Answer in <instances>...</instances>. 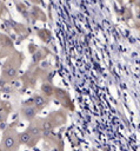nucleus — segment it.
I'll return each instance as SVG.
<instances>
[{
  "label": "nucleus",
  "instance_id": "nucleus-1",
  "mask_svg": "<svg viewBox=\"0 0 140 151\" xmlns=\"http://www.w3.org/2000/svg\"><path fill=\"white\" fill-rule=\"evenodd\" d=\"M22 63H24V54L19 51L14 50L11 54H8L6 61L2 65L0 79L7 84L15 80L19 76V71L21 68Z\"/></svg>",
  "mask_w": 140,
  "mask_h": 151
},
{
  "label": "nucleus",
  "instance_id": "nucleus-2",
  "mask_svg": "<svg viewBox=\"0 0 140 151\" xmlns=\"http://www.w3.org/2000/svg\"><path fill=\"white\" fill-rule=\"evenodd\" d=\"M66 120H67V111L65 109L53 111L45 118H40V125L44 137L49 134L55 127H59L62 124H65Z\"/></svg>",
  "mask_w": 140,
  "mask_h": 151
},
{
  "label": "nucleus",
  "instance_id": "nucleus-3",
  "mask_svg": "<svg viewBox=\"0 0 140 151\" xmlns=\"http://www.w3.org/2000/svg\"><path fill=\"white\" fill-rule=\"evenodd\" d=\"M0 146L4 151H19L20 142H19V132L16 129V123L9 124L4 129Z\"/></svg>",
  "mask_w": 140,
  "mask_h": 151
},
{
  "label": "nucleus",
  "instance_id": "nucleus-4",
  "mask_svg": "<svg viewBox=\"0 0 140 151\" xmlns=\"http://www.w3.org/2000/svg\"><path fill=\"white\" fill-rule=\"evenodd\" d=\"M53 99H54L58 104H60V105L62 106V109H65L66 111H73V110H74V105H73L72 98H71L69 93H68L67 91H65L64 88L55 86Z\"/></svg>",
  "mask_w": 140,
  "mask_h": 151
},
{
  "label": "nucleus",
  "instance_id": "nucleus-5",
  "mask_svg": "<svg viewBox=\"0 0 140 151\" xmlns=\"http://www.w3.org/2000/svg\"><path fill=\"white\" fill-rule=\"evenodd\" d=\"M51 100H52V99L47 98V97L44 96L42 93H33V94L31 96V98H28L27 100H25V103L35 106V107L38 109V111L41 112L44 109H46V107L49 105Z\"/></svg>",
  "mask_w": 140,
  "mask_h": 151
},
{
  "label": "nucleus",
  "instance_id": "nucleus-6",
  "mask_svg": "<svg viewBox=\"0 0 140 151\" xmlns=\"http://www.w3.org/2000/svg\"><path fill=\"white\" fill-rule=\"evenodd\" d=\"M38 109L31 104H27V103H22L21 107H20V116L24 120H27V122H32L34 120L36 117H38Z\"/></svg>",
  "mask_w": 140,
  "mask_h": 151
},
{
  "label": "nucleus",
  "instance_id": "nucleus-7",
  "mask_svg": "<svg viewBox=\"0 0 140 151\" xmlns=\"http://www.w3.org/2000/svg\"><path fill=\"white\" fill-rule=\"evenodd\" d=\"M14 50L15 48L13 46V41L11 40V38L0 32V58L8 57V54H11Z\"/></svg>",
  "mask_w": 140,
  "mask_h": 151
},
{
  "label": "nucleus",
  "instance_id": "nucleus-8",
  "mask_svg": "<svg viewBox=\"0 0 140 151\" xmlns=\"http://www.w3.org/2000/svg\"><path fill=\"white\" fill-rule=\"evenodd\" d=\"M19 142H20V145H25V146L32 149V147H34L40 140L36 139L29 131L25 130V131H22V132H19Z\"/></svg>",
  "mask_w": 140,
  "mask_h": 151
},
{
  "label": "nucleus",
  "instance_id": "nucleus-9",
  "mask_svg": "<svg viewBox=\"0 0 140 151\" xmlns=\"http://www.w3.org/2000/svg\"><path fill=\"white\" fill-rule=\"evenodd\" d=\"M12 111V105L8 101H1L0 104V129L6 127V122Z\"/></svg>",
  "mask_w": 140,
  "mask_h": 151
},
{
  "label": "nucleus",
  "instance_id": "nucleus-10",
  "mask_svg": "<svg viewBox=\"0 0 140 151\" xmlns=\"http://www.w3.org/2000/svg\"><path fill=\"white\" fill-rule=\"evenodd\" d=\"M29 17L33 21L35 20H40V21H46L47 17L46 13L44 12V9H41L38 5H32L29 7Z\"/></svg>",
  "mask_w": 140,
  "mask_h": 151
},
{
  "label": "nucleus",
  "instance_id": "nucleus-11",
  "mask_svg": "<svg viewBox=\"0 0 140 151\" xmlns=\"http://www.w3.org/2000/svg\"><path fill=\"white\" fill-rule=\"evenodd\" d=\"M16 11L21 14V17L24 19H26L27 21H31V17H29V7H27V5L22 1V0H13Z\"/></svg>",
  "mask_w": 140,
  "mask_h": 151
},
{
  "label": "nucleus",
  "instance_id": "nucleus-12",
  "mask_svg": "<svg viewBox=\"0 0 140 151\" xmlns=\"http://www.w3.org/2000/svg\"><path fill=\"white\" fill-rule=\"evenodd\" d=\"M54 90H55V86L52 85V83L49 81H42V84L40 85V93H42L49 99H53Z\"/></svg>",
  "mask_w": 140,
  "mask_h": 151
},
{
  "label": "nucleus",
  "instance_id": "nucleus-13",
  "mask_svg": "<svg viewBox=\"0 0 140 151\" xmlns=\"http://www.w3.org/2000/svg\"><path fill=\"white\" fill-rule=\"evenodd\" d=\"M48 53H49V51L46 47H38L33 52V64H36V65L40 64Z\"/></svg>",
  "mask_w": 140,
  "mask_h": 151
},
{
  "label": "nucleus",
  "instance_id": "nucleus-14",
  "mask_svg": "<svg viewBox=\"0 0 140 151\" xmlns=\"http://www.w3.org/2000/svg\"><path fill=\"white\" fill-rule=\"evenodd\" d=\"M36 34H38V37H39L44 42H46V44H48V42L51 41V39H52L51 32H49L48 29H46V28H40V29H38V31H36Z\"/></svg>",
  "mask_w": 140,
  "mask_h": 151
},
{
  "label": "nucleus",
  "instance_id": "nucleus-15",
  "mask_svg": "<svg viewBox=\"0 0 140 151\" xmlns=\"http://www.w3.org/2000/svg\"><path fill=\"white\" fill-rule=\"evenodd\" d=\"M0 9L4 12V13H7V9H6V6L4 2H0ZM0 17H2V13H0Z\"/></svg>",
  "mask_w": 140,
  "mask_h": 151
},
{
  "label": "nucleus",
  "instance_id": "nucleus-16",
  "mask_svg": "<svg viewBox=\"0 0 140 151\" xmlns=\"http://www.w3.org/2000/svg\"><path fill=\"white\" fill-rule=\"evenodd\" d=\"M29 2H32V5H41L42 4V0H28Z\"/></svg>",
  "mask_w": 140,
  "mask_h": 151
},
{
  "label": "nucleus",
  "instance_id": "nucleus-17",
  "mask_svg": "<svg viewBox=\"0 0 140 151\" xmlns=\"http://www.w3.org/2000/svg\"><path fill=\"white\" fill-rule=\"evenodd\" d=\"M136 5H138V7H139V8H140V0H139V1H138V4H136Z\"/></svg>",
  "mask_w": 140,
  "mask_h": 151
},
{
  "label": "nucleus",
  "instance_id": "nucleus-18",
  "mask_svg": "<svg viewBox=\"0 0 140 151\" xmlns=\"http://www.w3.org/2000/svg\"><path fill=\"white\" fill-rule=\"evenodd\" d=\"M0 151H4V150H2V149H1V146H0Z\"/></svg>",
  "mask_w": 140,
  "mask_h": 151
},
{
  "label": "nucleus",
  "instance_id": "nucleus-19",
  "mask_svg": "<svg viewBox=\"0 0 140 151\" xmlns=\"http://www.w3.org/2000/svg\"><path fill=\"white\" fill-rule=\"evenodd\" d=\"M92 151H96V150H95V149H93V150H92Z\"/></svg>",
  "mask_w": 140,
  "mask_h": 151
}]
</instances>
